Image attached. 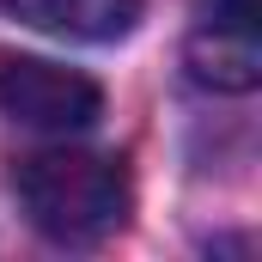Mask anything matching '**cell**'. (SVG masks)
<instances>
[{
    "mask_svg": "<svg viewBox=\"0 0 262 262\" xmlns=\"http://www.w3.org/2000/svg\"><path fill=\"white\" fill-rule=\"evenodd\" d=\"M12 189H18L25 220L61 250H92V244L116 238L128 226V207H134L122 159L79 152V146H55V152L18 159Z\"/></svg>",
    "mask_w": 262,
    "mask_h": 262,
    "instance_id": "obj_1",
    "label": "cell"
},
{
    "mask_svg": "<svg viewBox=\"0 0 262 262\" xmlns=\"http://www.w3.org/2000/svg\"><path fill=\"white\" fill-rule=\"evenodd\" d=\"M0 116L43 128V134H79L104 116V92L79 67L0 49Z\"/></svg>",
    "mask_w": 262,
    "mask_h": 262,
    "instance_id": "obj_2",
    "label": "cell"
},
{
    "mask_svg": "<svg viewBox=\"0 0 262 262\" xmlns=\"http://www.w3.org/2000/svg\"><path fill=\"white\" fill-rule=\"evenodd\" d=\"M183 61H189V79L207 92H256L262 79L256 0H207Z\"/></svg>",
    "mask_w": 262,
    "mask_h": 262,
    "instance_id": "obj_3",
    "label": "cell"
},
{
    "mask_svg": "<svg viewBox=\"0 0 262 262\" xmlns=\"http://www.w3.org/2000/svg\"><path fill=\"white\" fill-rule=\"evenodd\" d=\"M0 6L18 25L67 43H122L146 12V0H0Z\"/></svg>",
    "mask_w": 262,
    "mask_h": 262,
    "instance_id": "obj_4",
    "label": "cell"
}]
</instances>
